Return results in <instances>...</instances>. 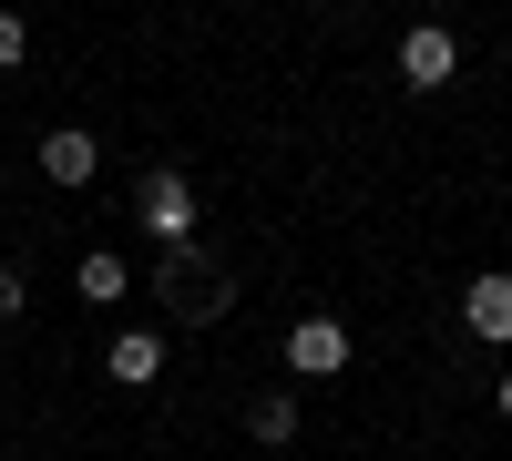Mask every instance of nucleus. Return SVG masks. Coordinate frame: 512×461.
Returning a JSON list of instances; mask_svg holds the SVG:
<instances>
[{
	"mask_svg": "<svg viewBox=\"0 0 512 461\" xmlns=\"http://www.w3.org/2000/svg\"><path fill=\"white\" fill-rule=\"evenodd\" d=\"M154 298H164V328H216L236 287H226V267L205 257V246H164L154 257Z\"/></svg>",
	"mask_w": 512,
	"mask_h": 461,
	"instance_id": "1",
	"label": "nucleus"
},
{
	"mask_svg": "<svg viewBox=\"0 0 512 461\" xmlns=\"http://www.w3.org/2000/svg\"><path fill=\"white\" fill-rule=\"evenodd\" d=\"M461 328H472L482 349H512V277L502 267H482L472 287H461Z\"/></svg>",
	"mask_w": 512,
	"mask_h": 461,
	"instance_id": "5",
	"label": "nucleus"
},
{
	"mask_svg": "<svg viewBox=\"0 0 512 461\" xmlns=\"http://www.w3.org/2000/svg\"><path fill=\"white\" fill-rule=\"evenodd\" d=\"M93 175H103V144L82 123H52L41 134V185H93Z\"/></svg>",
	"mask_w": 512,
	"mask_h": 461,
	"instance_id": "6",
	"label": "nucleus"
},
{
	"mask_svg": "<svg viewBox=\"0 0 512 461\" xmlns=\"http://www.w3.org/2000/svg\"><path fill=\"white\" fill-rule=\"evenodd\" d=\"M246 431L267 441V451H287V441H297V390H267V400H246Z\"/></svg>",
	"mask_w": 512,
	"mask_h": 461,
	"instance_id": "9",
	"label": "nucleus"
},
{
	"mask_svg": "<svg viewBox=\"0 0 512 461\" xmlns=\"http://www.w3.org/2000/svg\"><path fill=\"white\" fill-rule=\"evenodd\" d=\"M21 308H31V277H21V267H11V257H0V328H11V318H21Z\"/></svg>",
	"mask_w": 512,
	"mask_h": 461,
	"instance_id": "11",
	"label": "nucleus"
},
{
	"mask_svg": "<svg viewBox=\"0 0 512 461\" xmlns=\"http://www.w3.org/2000/svg\"><path fill=\"white\" fill-rule=\"evenodd\" d=\"M349 359H359L349 318H297V328H287V369H297V380H338Z\"/></svg>",
	"mask_w": 512,
	"mask_h": 461,
	"instance_id": "3",
	"label": "nucleus"
},
{
	"mask_svg": "<svg viewBox=\"0 0 512 461\" xmlns=\"http://www.w3.org/2000/svg\"><path fill=\"white\" fill-rule=\"evenodd\" d=\"M134 216H144L154 246H195V175L185 164H154V175L134 185Z\"/></svg>",
	"mask_w": 512,
	"mask_h": 461,
	"instance_id": "2",
	"label": "nucleus"
},
{
	"mask_svg": "<svg viewBox=\"0 0 512 461\" xmlns=\"http://www.w3.org/2000/svg\"><path fill=\"white\" fill-rule=\"evenodd\" d=\"M451 72H461V41H451L441 21H410V31H400V82H410V93H441Z\"/></svg>",
	"mask_w": 512,
	"mask_h": 461,
	"instance_id": "4",
	"label": "nucleus"
},
{
	"mask_svg": "<svg viewBox=\"0 0 512 461\" xmlns=\"http://www.w3.org/2000/svg\"><path fill=\"white\" fill-rule=\"evenodd\" d=\"M72 287H82V308H123V298H134V267H123L113 246H82V267H72Z\"/></svg>",
	"mask_w": 512,
	"mask_h": 461,
	"instance_id": "8",
	"label": "nucleus"
},
{
	"mask_svg": "<svg viewBox=\"0 0 512 461\" xmlns=\"http://www.w3.org/2000/svg\"><path fill=\"white\" fill-rule=\"evenodd\" d=\"M492 410H502V421H512V369H502V390H492Z\"/></svg>",
	"mask_w": 512,
	"mask_h": 461,
	"instance_id": "12",
	"label": "nucleus"
},
{
	"mask_svg": "<svg viewBox=\"0 0 512 461\" xmlns=\"http://www.w3.org/2000/svg\"><path fill=\"white\" fill-rule=\"evenodd\" d=\"M21 62H31V21L0 11V72H21Z\"/></svg>",
	"mask_w": 512,
	"mask_h": 461,
	"instance_id": "10",
	"label": "nucleus"
},
{
	"mask_svg": "<svg viewBox=\"0 0 512 461\" xmlns=\"http://www.w3.org/2000/svg\"><path fill=\"white\" fill-rule=\"evenodd\" d=\"M103 369H113L123 390H154V380H164V328H113Z\"/></svg>",
	"mask_w": 512,
	"mask_h": 461,
	"instance_id": "7",
	"label": "nucleus"
}]
</instances>
